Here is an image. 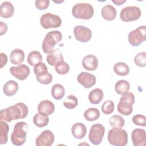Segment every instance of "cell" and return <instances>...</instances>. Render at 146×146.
Masks as SVG:
<instances>
[{"label": "cell", "instance_id": "cell-1", "mask_svg": "<svg viewBox=\"0 0 146 146\" xmlns=\"http://www.w3.org/2000/svg\"><path fill=\"white\" fill-rule=\"evenodd\" d=\"M29 113L27 106L22 102L3 109L0 112V119L7 122L25 118Z\"/></svg>", "mask_w": 146, "mask_h": 146}, {"label": "cell", "instance_id": "cell-2", "mask_svg": "<svg viewBox=\"0 0 146 146\" xmlns=\"http://www.w3.org/2000/svg\"><path fill=\"white\" fill-rule=\"evenodd\" d=\"M28 124L25 121H19L15 124L11 135L13 144L17 146L23 145L26 140Z\"/></svg>", "mask_w": 146, "mask_h": 146}, {"label": "cell", "instance_id": "cell-3", "mask_svg": "<svg viewBox=\"0 0 146 146\" xmlns=\"http://www.w3.org/2000/svg\"><path fill=\"white\" fill-rule=\"evenodd\" d=\"M108 142L114 146H125L128 142V135L124 129L113 128L108 131Z\"/></svg>", "mask_w": 146, "mask_h": 146}, {"label": "cell", "instance_id": "cell-4", "mask_svg": "<svg viewBox=\"0 0 146 146\" xmlns=\"http://www.w3.org/2000/svg\"><path fill=\"white\" fill-rule=\"evenodd\" d=\"M94 13L93 6L88 3H76L72 9V14L77 19H90L92 17Z\"/></svg>", "mask_w": 146, "mask_h": 146}, {"label": "cell", "instance_id": "cell-5", "mask_svg": "<svg viewBox=\"0 0 146 146\" xmlns=\"http://www.w3.org/2000/svg\"><path fill=\"white\" fill-rule=\"evenodd\" d=\"M135 102V95L132 92L122 95L117 104V111L120 114L128 116L133 111L132 105Z\"/></svg>", "mask_w": 146, "mask_h": 146}, {"label": "cell", "instance_id": "cell-6", "mask_svg": "<svg viewBox=\"0 0 146 146\" xmlns=\"http://www.w3.org/2000/svg\"><path fill=\"white\" fill-rule=\"evenodd\" d=\"M62 39V34L58 30L51 31L46 34L43 43L42 50L46 54H48L53 50L54 47Z\"/></svg>", "mask_w": 146, "mask_h": 146}, {"label": "cell", "instance_id": "cell-7", "mask_svg": "<svg viewBox=\"0 0 146 146\" xmlns=\"http://www.w3.org/2000/svg\"><path fill=\"white\" fill-rule=\"evenodd\" d=\"M141 12L139 7L136 6H126L121 9L120 17L121 21L125 22L137 20L141 16Z\"/></svg>", "mask_w": 146, "mask_h": 146}, {"label": "cell", "instance_id": "cell-8", "mask_svg": "<svg viewBox=\"0 0 146 146\" xmlns=\"http://www.w3.org/2000/svg\"><path fill=\"white\" fill-rule=\"evenodd\" d=\"M62 23V21L60 17L50 13L43 14L40 19V25L46 29L58 28L61 26Z\"/></svg>", "mask_w": 146, "mask_h": 146}, {"label": "cell", "instance_id": "cell-9", "mask_svg": "<svg viewBox=\"0 0 146 146\" xmlns=\"http://www.w3.org/2000/svg\"><path fill=\"white\" fill-rule=\"evenodd\" d=\"M128 42L133 46H138L146 39V27L141 26L131 31L128 35Z\"/></svg>", "mask_w": 146, "mask_h": 146}, {"label": "cell", "instance_id": "cell-10", "mask_svg": "<svg viewBox=\"0 0 146 146\" xmlns=\"http://www.w3.org/2000/svg\"><path fill=\"white\" fill-rule=\"evenodd\" d=\"M105 133V128L101 124H95L91 126L90 129L88 138L94 145L99 144L103 138Z\"/></svg>", "mask_w": 146, "mask_h": 146}, {"label": "cell", "instance_id": "cell-11", "mask_svg": "<svg viewBox=\"0 0 146 146\" xmlns=\"http://www.w3.org/2000/svg\"><path fill=\"white\" fill-rule=\"evenodd\" d=\"M74 34L75 39L80 42H87L92 37L91 30L82 25H78L74 29Z\"/></svg>", "mask_w": 146, "mask_h": 146}, {"label": "cell", "instance_id": "cell-12", "mask_svg": "<svg viewBox=\"0 0 146 146\" xmlns=\"http://www.w3.org/2000/svg\"><path fill=\"white\" fill-rule=\"evenodd\" d=\"M10 71L14 77L20 80H25L28 77L30 72L29 67L23 64H19L17 67H11Z\"/></svg>", "mask_w": 146, "mask_h": 146}, {"label": "cell", "instance_id": "cell-13", "mask_svg": "<svg viewBox=\"0 0 146 146\" xmlns=\"http://www.w3.org/2000/svg\"><path fill=\"white\" fill-rule=\"evenodd\" d=\"M54 141V133L50 130H45L37 137L35 144L36 146H50L53 144Z\"/></svg>", "mask_w": 146, "mask_h": 146}, {"label": "cell", "instance_id": "cell-14", "mask_svg": "<svg viewBox=\"0 0 146 146\" xmlns=\"http://www.w3.org/2000/svg\"><path fill=\"white\" fill-rule=\"evenodd\" d=\"M77 80L79 83L86 88H89L94 86L96 82V77L94 75L87 72L80 73L78 75Z\"/></svg>", "mask_w": 146, "mask_h": 146}, {"label": "cell", "instance_id": "cell-15", "mask_svg": "<svg viewBox=\"0 0 146 146\" xmlns=\"http://www.w3.org/2000/svg\"><path fill=\"white\" fill-rule=\"evenodd\" d=\"M132 143L134 146H144L146 143L145 131L143 129H134L131 134Z\"/></svg>", "mask_w": 146, "mask_h": 146}, {"label": "cell", "instance_id": "cell-16", "mask_svg": "<svg viewBox=\"0 0 146 146\" xmlns=\"http://www.w3.org/2000/svg\"><path fill=\"white\" fill-rule=\"evenodd\" d=\"M82 65L84 69L88 71H94L98 66V59L92 54L85 56L82 60Z\"/></svg>", "mask_w": 146, "mask_h": 146}, {"label": "cell", "instance_id": "cell-17", "mask_svg": "<svg viewBox=\"0 0 146 146\" xmlns=\"http://www.w3.org/2000/svg\"><path fill=\"white\" fill-rule=\"evenodd\" d=\"M55 110L54 103L48 100L41 101L38 106V111L39 113L44 114L47 116L51 115Z\"/></svg>", "mask_w": 146, "mask_h": 146}, {"label": "cell", "instance_id": "cell-18", "mask_svg": "<svg viewBox=\"0 0 146 146\" xmlns=\"http://www.w3.org/2000/svg\"><path fill=\"white\" fill-rule=\"evenodd\" d=\"M46 60L47 63L52 66H55L59 62L63 60L62 54L59 48L53 49L47 55Z\"/></svg>", "mask_w": 146, "mask_h": 146}, {"label": "cell", "instance_id": "cell-19", "mask_svg": "<svg viewBox=\"0 0 146 146\" xmlns=\"http://www.w3.org/2000/svg\"><path fill=\"white\" fill-rule=\"evenodd\" d=\"M71 133L75 138L81 139L86 136L87 128L82 123H76L71 127Z\"/></svg>", "mask_w": 146, "mask_h": 146}, {"label": "cell", "instance_id": "cell-20", "mask_svg": "<svg viewBox=\"0 0 146 146\" xmlns=\"http://www.w3.org/2000/svg\"><path fill=\"white\" fill-rule=\"evenodd\" d=\"M14 12L13 5L9 2L5 1L1 3L0 6V15L4 18H9L13 16Z\"/></svg>", "mask_w": 146, "mask_h": 146}, {"label": "cell", "instance_id": "cell-21", "mask_svg": "<svg viewBox=\"0 0 146 146\" xmlns=\"http://www.w3.org/2000/svg\"><path fill=\"white\" fill-rule=\"evenodd\" d=\"M102 17L107 21H112L116 17V10L111 5L107 4L103 7L101 10Z\"/></svg>", "mask_w": 146, "mask_h": 146}, {"label": "cell", "instance_id": "cell-22", "mask_svg": "<svg viewBox=\"0 0 146 146\" xmlns=\"http://www.w3.org/2000/svg\"><path fill=\"white\" fill-rule=\"evenodd\" d=\"M19 88L18 84L14 80H10L6 82L3 85V91L5 95L7 96H11L15 95Z\"/></svg>", "mask_w": 146, "mask_h": 146}, {"label": "cell", "instance_id": "cell-23", "mask_svg": "<svg viewBox=\"0 0 146 146\" xmlns=\"http://www.w3.org/2000/svg\"><path fill=\"white\" fill-rule=\"evenodd\" d=\"M25 59V52L20 48H15L13 50L10 55V62L13 64H21Z\"/></svg>", "mask_w": 146, "mask_h": 146}, {"label": "cell", "instance_id": "cell-24", "mask_svg": "<svg viewBox=\"0 0 146 146\" xmlns=\"http://www.w3.org/2000/svg\"><path fill=\"white\" fill-rule=\"evenodd\" d=\"M103 96L104 94L102 90L99 88H96L89 93L88 100L91 104H98L102 100Z\"/></svg>", "mask_w": 146, "mask_h": 146}, {"label": "cell", "instance_id": "cell-25", "mask_svg": "<svg viewBox=\"0 0 146 146\" xmlns=\"http://www.w3.org/2000/svg\"><path fill=\"white\" fill-rule=\"evenodd\" d=\"M130 89L129 83L125 80H118L115 85V90L117 94L123 95L129 92Z\"/></svg>", "mask_w": 146, "mask_h": 146}, {"label": "cell", "instance_id": "cell-26", "mask_svg": "<svg viewBox=\"0 0 146 146\" xmlns=\"http://www.w3.org/2000/svg\"><path fill=\"white\" fill-rule=\"evenodd\" d=\"M49 121L48 117L43 113H37L33 117V123L38 127L46 126Z\"/></svg>", "mask_w": 146, "mask_h": 146}, {"label": "cell", "instance_id": "cell-27", "mask_svg": "<svg viewBox=\"0 0 146 146\" xmlns=\"http://www.w3.org/2000/svg\"><path fill=\"white\" fill-rule=\"evenodd\" d=\"M115 73L119 76H126L129 74V67L124 62L116 63L113 68Z\"/></svg>", "mask_w": 146, "mask_h": 146}, {"label": "cell", "instance_id": "cell-28", "mask_svg": "<svg viewBox=\"0 0 146 146\" xmlns=\"http://www.w3.org/2000/svg\"><path fill=\"white\" fill-rule=\"evenodd\" d=\"M43 59L41 54L38 51H31L28 55L27 61L31 66H35L38 63L42 62Z\"/></svg>", "mask_w": 146, "mask_h": 146}, {"label": "cell", "instance_id": "cell-29", "mask_svg": "<svg viewBox=\"0 0 146 146\" xmlns=\"http://www.w3.org/2000/svg\"><path fill=\"white\" fill-rule=\"evenodd\" d=\"M65 94V90L64 87L60 84H55L51 88V95L55 100H60L62 99Z\"/></svg>", "mask_w": 146, "mask_h": 146}, {"label": "cell", "instance_id": "cell-30", "mask_svg": "<svg viewBox=\"0 0 146 146\" xmlns=\"http://www.w3.org/2000/svg\"><path fill=\"white\" fill-rule=\"evenodd\" d=\"M9 131V125L3 121L1 120L0 121V144H6L8 140L7 134Z\"/></svg>", "mask_w": 146, "mask_h": 146}, {"label": "cell", "instance_id": "cell-31", "mask_svg": "<svg viewBox=\"0 0 146 146\" xmlns=\"http://www.w3.org/2000/svg\"><path fill=\"white\" fill-rule=\"evenodd\" d=\"M84 117L89 121H95L99 118L100 112L98 108H89L84 111Z\"/></svg>", "mask_w": 146, "mask_h": 146}, {"label": "cell", "instance_id": "cell-32", "mask_svg": "<svg viewBox=\"0 0 146 146\" xmlns=\"http://www.w3.org/2000/svg\"><path fill=\"white\" fill-rule=\"evenodd\" d=\"M109 122L110 125L113 128H121L124 127L125 124L124 119L123 118L122 116L118 115H115L112 116L110 118Z\"/></svg>", "mask_w": 146, "mask_h": 146}, {"label": "cell", "instance_id": "cell-33", "mask_svg": "<svg viewBox=\"0 0 146 146\" xmlns=\"http://www.w3.org/2000/svg\"><path fill=\"white\" fill-rule=\"evenodd\" d=\"M55 70L58 74L60 75H64L68 72L70 70V66L66 62L63 60L55 64Z\"/></svg>", "mask_w": 146, "mask_h": 146}, {"label": "cell", "instance_id": "cell-34", "mask_svg": "<svg viewBox=\"0 0 146 146\" xmlns=\"http://www.w3.org/2000/svg\"><path fill=\"white\" fill-rule=\"evenodd\" d=\"M34 72L36 77L43 76L48 72L47 67L43 62H40L34 66Z\"/></svg>", "mask_w": 146, "mask_h": 146}, {"label": "cell", "instance_id": "cell-35", "mask_svg": "<svg viewBox=\"0 0 146 146\" xmlns=\"http://www.w3.org/2000/svg\"><path fill=\"white\" fill-rule=\"evenodd\" d=\"M78 104V100L76 97L73 95L68 96L63 102L64 106L68 109L75 108Z\"/></svg>", "mask_w": 146, "mask_h": 146}, {"label": "cell", "instance_id": "cell-36", "mask_svg": "<svg viewBox=\"0 0 146 146\" xmlns=\"http://www.w3.org/2000/svg\"><path fill=\"white\" fill-rule=\"evenodd\" d=\"M134 62L139 67H145L146 66V53L141 52L136 54L134 58Z\"/></svg>", "mask_w": 146, "mask_h": 146}, {"label": "cell", "instance_id": "cell-37", "mask_svg": "<svg viewBox=\"0 0 146 146\" xmlns=\"http://www.w3.org/2000/svg\"><path fill=\"white\" fill-rule=\"evenodd\" d=\"M114 103L111 100H106L103 103L102 106V111L106 115H109L114 111Z\"/></svg>", "mask_w": 146, "mask_h": 146}, {"label": "cell", "instance_id": "cell-38", "mask_svg": "<svg viewBox=\"0 0 146 146\" xmlns=\"http://www.w3.org/2000/svg\"><path fill=\"white\" fill-rule=\"evenodd\" d=\"M132 121L135 125L142 127L146 126V117L143 115L137 114L134 115L132 117Z\"/></svg>", "mask_w": 146, "mask_h": 146}, {"label": "cell", "instance_id": "cell-39", "mask_svg": "<svg viewBox=\"0 0 146 146\" xmlns=\"http://www.w3.org/2000/svg\"><path fill=\"white\" fill-rule=\"evenodd\" d=\"M36 79L39 83L47 85L50 84L52 82V75L50 73L47 72L46 75L40 77H36Z\"/></svg>", "mask_w": 146, "mask_h": 146}, {"label": "cell", "instance_id": "cell-40", "mask_svg": "<svg viewBox=\"0 0 146 146\" xmlns=\"http://www.w3.org/2000/svg\"><path fill=\"white\" fill-rule=\"evenodd\" d=\"M49 0H36L35 2V7L40 10L46 9L49 6Z\"/></svg>", "mask_w": 146, "mask_h": 146}, {"label": "cell", "instance_id": "cell-41", "mask_svg": "<svg viewBox=\"0 0 146 146\" xmlns=\"http://www.w3.org/2000/svg\"><path fill=\"white\" fill-rule=\"evenodd\" d=\"M0 64H1V68L4 67L7 62V56L6 54L1 52L0 54Z\"/></svg>", "mask_w": 146, "mask_h": 146}, {"label": "cell", "instance_id": "cell-42", "mask_svg": "<svg viewBox=\"0 0 146 146\" xmlns=\"http://www.w3.org/2000/svg\"><path fill=\"white\" fill-rule=\"evenodd\" d=\"M7 25L3 22H0V35H2L5 34L7 32Z\"/></svg>", "mask_w": 146, "mask_h": 146}, {"label": "cell", "instance_id": "cell-43", "mask_svg": "<svg viewBox=\"0 0 146 146\" xmlns=\"http://www.w3.org/2000/svg\"><path fill=\"white\" fill-rule=\"evenodd\" d=\"M112 2L113 3H114L115 4H116V5H121L123 3H124V2H126L125 0L123 1V0H112Z\"/></svg>", "mask_w": 146, "mask_h": 146}]
</instances>
